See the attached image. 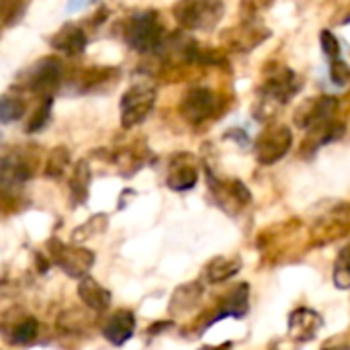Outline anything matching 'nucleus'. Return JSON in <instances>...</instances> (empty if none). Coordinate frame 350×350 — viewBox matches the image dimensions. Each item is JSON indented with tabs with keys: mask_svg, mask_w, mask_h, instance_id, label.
<instances>
[{
	"mask_svg": "<svg viewBox=\"0 0 350 350\" xmlns=\"http://www.w3.org/2000/svg\"><path fill=\"white\" fill-rule=\"evenodd\" d=\"M125 41L137 53H152L162 49L166 37L156 10H142L129 16L125 27Z\"/></svg>",
	"mask_w": 350,
	"mask_h": 350,
	"instance_id": "obj_1",
	"label": "nucleus"
},
{
	"mask_svg": "<svg viewBox=\"0 0 350 350\" xmlns=\"http://www.w3.org/2000/svg\"><path fill=\"white\" fill-rule=\"evenodd\" d=\"M64 78V64L55 55H47L37 59L33 66L23 70L16 78V86L29 92H35L43 98H51L53 92L59 88Z\"/></svg>",
	"mask_w": 350,
	"mask_h": 350,
	"instance_id": "obj_2",
	"label": "nucleus"
},
{
	"mask_svg": "<svg viewBox=\"0 0 350 350\" xmlns=\"http://www.w3.org/2000/svg\"><path fill=\"white\" fill-rule=\"evenodd\" d=\"M156 105V86L148 80L131 84L121 96V125L123 129H133L148 119Z\"/></svg>",
	"mask_w": 350,
	"mask_h": 350,
	"instance_id": "obj_3",
	"label": "nucleus"
},
{
	"mask_svg": "<svg viewBox=\"0 0 350 350\" xmlns=\"http://www.w3.org/2000/svg\"><path fill=\"white\" fill-rule=\"evenodd\" d=\"M174 16L183 29L189 31H211L224 16V4L211 0H191L178 2L174 6Z\"/></svg>",
	"mask_w": 350,
	"mask_h": 350,
	"instance_id": "obj_4",
	"label": "nucleus"
},
{
	"mask_svg": "<svg viewBox=\"0 0 350 350\" xmlns=\"http://www.w3.org/2000/svg\"><path fill=\"white\" fill-rule=\"evenodd\" d=\"M47 250H49V260H53L68 277L78 281L86 279L88 271L94 265V252L82 246L64 244L57 238L47 242Z\"/></svg>",
	"mask_w": 350,
	"mask_h": 350,
	"instance_id": "obj_5",
	"label": "nucleus"
},
{
	"mask_svg": "<svg viewBox=\"0 0 350 350\" xmlns=\"http://www.w3.org/2000/svg\"><path fill=\"white\" fill-rule=\"evenodd\" d=\"M293 146V133L285 125H269L254 144V154L260 166H273L283 160Z\"/></svg>",
	"mask_w": 350,
	"mask_h": 350,
	"instance_id": "obj_6",
	"label": "nucleus"
},
{
	"mask_svg": "<svg viewBox=\"0 0 350 350\" xmlns=\"http://www.w3.org/2000/svg\"><path fill=\"white\" fill-rule=\"evenodd\" d=\"M301 82L293 70H289L287 66H275L267 70L260 92L265 94V103L285 105L293 98V94H297Z\"/></svg>",
	"mask_w": 350,
	"mask_h": 350,
	"instance_id": "obj_7",
	"label": "nucleus"
},
{
	"mask_svg": "<svg viewBox=\"0 0 350 350\" xmlns=\"http://www.w3.org/2000/svg\"><path fill=\"white\" fill-rule=\"evenodd\" d=\"M217 113H219V98L211 88L205 86H197L189 90L180 103V115L193 125H201L213 119Z\"/></svg>",
	"mask_w": 350,
	"mask_h": 350,
	"instance_id": "obj_8",
	"label": "nucleus"
},
{
	"mask_svg": "<svg viewBox=\"0 0 350 350\" xmlns=\"http://www.w3.org/2000/svg\"><path fill=\"white\" fill-rule=\"evenodd\" d=\"M336 109H338V100L334 96H314V98L304 100L297 107L293 121L299 129L314 131V129H320L326 123L334 121Z\"/></svg>",
	"mask_w": 350,
	"mask_h": 350,
	"instance_id": "obj_9",
	"label": "nucleus"
},
{
	"mask_svg": "<svg viewBox=\"0 0 350 350\" xmlns=\"http://www.w3.org/2000/svg\"><path fill=\"white\" fill-rule=\"evenodd\" d=\"M250 310V285L248 283H238L230 293H226V297L219 301V306L213 310V314L201 324V332L203 334L211 324L224 320V318H246Z\"/></svg>",
	"mask_w": 350,
	"mask_h": 350,
	"instance_id": "obj_10",
	"label": "nucleus"
},
{
	"mask_svg": "<svg viewBox=\"0 0 350 350\" xmlns=\"http://www.w3.org/2000/svg\"><path fill=\"white\" fill-rule=\"evenodd\" d=\"M199 178V170H197V162L191 154H178L170 160V168H168V178L166 185L172 191H191L197 185Z\"/></svg>",
	"mask_w": 350,
	"mask_h": 350,
	"instance_id": "obj_11",
	"label": "nucleus"
},
{
	"mask_svg": "<svg viewBox=\"0 0 350 350\" xmlns=\"http://www.w3.org/2000/svg\"><path fill=\"white\" fill-rule=\"evenodd\" d=\"M324 326V318L308 308H299L289 316V336L295 342H310Z\"/></svg>",
	"mask_w": 350,
	"mask_h": 350,
	"instance_id": "obj_12",
	"label": "nucleus"
},
{
	"mask_svg": "<svg viewBox=\"0 0 350 350\" xmlns=\"http://www.w3.org/2000/svg\"><path fill=\"white\" fill-rule=\"evenodd\" d=\"M269 29H265L262 25H254V23H244L232 31H226L224 41L236 49V51H250L254 49L258 43H262L265 39H269Z\"/></svg>",
	"mask_w": 350,
	"mask_h": 350,
	"instance_id": "obj_13",
	"label": "nucleus"
},
{
	"mask_svg": "<svg viewBox=\"0 0 350 350\" xmlns=\"http://www.w3.org/2000/svg\"><path fill=\"white\" fill-rule=\"evenodd\" d=\"M51 47L74 57V55H80L84 49H86V43H88V37L84 33V29L76 23H66L51 39H49Z\"/></svg>",
	"mask_w": 350,
	"mask_h": 350,
	"instance_id": "obj_14",
	"label": "nucleus"
},
{
	"mask_svg": "<svg viewBox=\"0 0 350 350\" xmlns=\"http://www.w3.org/2000/svg\"><path fill=\"white\" fill-rule=\"evenodd\" d=\"M135 332V316L129 310H117L103 326V336L115 345L123 347Z\"/></svg>",
	"mask_w": 350,
	"mask_h": 350,
	"instance_id": "obj_15",
	"label": "nucleus"
},
{
	"mask_svg": "<svg viewBox=\"0 0 350 350\" xmlns=\"http://www.w3.org/2000/svg\"><path fill=\"white\" fill-rule=\"evenodd\" d=\"M31 174H33V168H31L29 160L23 158L21 154L10 152V154H4V156H2V162H0V180H2V189L23 185V183H27V180L31 178Z\"/></svg>",
	"mask_w": 350,
	"mask_h": 350,
	"instance_id": "obj_16",
	"label": "nucleus"
},
{
	"mask_svg": "<svg viewBox=\"0 0 350 350\" xmlns=\"http://www.w3.org/2000/svg\"><path fill=\"white\" fill-rule=\"evenodd\" d=\"M242 269V260L238 256H217L213 260H209L203 269V279L207 283H224L232 277H236Z\"/></svg>",
	"mask_w": 350,
	"mask_h": 350,
	"instance_id": "obj_17",
	"label": "nucleus"
},
{
	"mask_svg": "<svg viewBox=\"0 0 350 350\" xmlns=\"http://www.w3.org/2000/svg\"><path fill=\"white\" fill-rule=\"evenodd\" d=\"M78 295H80L82 304H86L94 312H103L111 306V291L105 289L92 277H86L78 283Z\"/></svg>",
	"mask_w": 350,
	"mask_h": 350,
	"instance_id": "obj_18",
	"label": "nucleus"
},
{
	"mask_svg": "<svg viewBox=\"0 0 350 350\" xmlns=\"http://www.w3.org/2000/svg\"><path fill=\"white\" fill-rule=\"evenodd\" d=\"M203 295V287L199 283H187L183 287H178L170 299V306H168V312L172 316H183V314H189L201 299Z\"/></svg>",
	"mask_w": 350,
	"mask_h": 350,
	"instance_id": "obj_19",
	"label": "nucleus"
},
{
	"mask_svg": "<svg viewBox=\"0 0 350 350\" xmlns=\"http://www.w3.org/2000/svg\"><path fill=\"white\" fill-rule=\"evenodd\" d=\"M70 187V195H72V203L74 205H84L88 199V189H90V166L86 160H80L74 170L72 176L68 180Z\"/></svg>",
	"mask_w": 350,
	"mask_h": 350,
	"instance_id": "obj_20",
	"label": "nucleus"
},
{
	"mask_svg": "<svg viewBox=\"0 0 350 350\" xmlns=\"http://www.w3.org/2000/svg\"><path fill=\"white\" fill-rule=\"evenodd\" d=\"M6 338L10 345L14 347H29L35 342L37 334H39V322L31 316H25L23 320H18L12 328H4Z\"/></svg>",
	"mask_w": 350,
	"mask_h": 350,
	"instance_id": "obj_21",
	"label": "nucleus"
},
{
	"mask_svg": "<svg viewBox=\"0 0 350 350\" xmlns=\"http://www.w3.org/2000/svg\"><path fill=\"white\" fill-rule=\"evenodd\" d=\"M27 111V103L18 96H10V94H4L0 98V123L2 125H8L16 119H21Z\"/></svg>",
	"mask_w": 350,
	"mask_h": 350,
	"instance_id": "obj_22",
	"label": "nucleus"
},
{
	"mask_svg": "<svg viewBox=\"0 0 350 350\" xmlns=\"http://www.w3.org/2000/svg\"><path fill=\"white\" fill-rule=\"evenodd\" d=\"M68 162H70V152H68V148H66V146H57V148H53V150L49 152L47 162H45V172H43V174H45L47 178H59V176L64 174Z\"/></svg>",
	"mask_w": 350,
	"mask_h": 350,
	"instance_id": "obj_23",
	"label": "nucleus"
},
{
	"mask_svg": "<svg viewBox=\"0 0 350 350\" xmlns=\"http://www.w3.org/2000/svg\"><path fill=\"white\" fill-rule=\"evenodd\" d=\"M312 133H314V148H318V146H326V144H332V142H336V139L345 137V133H347V123H342V121L334 119V121L326 123L324 127L314 129Z\"/></svg>",
	"mask_w": 350,
	"mask_h": 350,
	"instance_id": "obj_24",
	"label": "nucleus"
},
{
	"mask_svg": "<svg viewBox=\"0 0 350 350\" xmlns=\"http://www.w3.org/2000/svg\"><path fill=\"white\" fill-rule=\"evenodd\" d=\"M107 224H109V217H107L105 213L94 215V217H90L84 226H80V228H76V230H74L72 240H74V242L90 240V238H94V236L103 234V232L107 230Z\"/></svg>",
	"mask_w": 350,
	"mask_h": 350,
	"instance_id": "obj_25",
	"label": "nucleus"
},
{
	"mask_svg": "<svg viewBox=\"0 0 350 350\" xmlns=\"http://www.w3.org/2000/svg\"><path fill=\"white\" fill-rule=\"evenodd\" d=\"M334 285L338 289H350V244L340 250L334 262Z\"/></svg>",
	"mask_w": 350,
	"mask_h": 350,
	"instance_id": "obj_26",
	"label": "nucleus"
},
{
	"mask_svg": "<svg viewBox=\"0 0 350 350\" xmlns=\"http://www.w3.org/2000/svg\"><path fill=\"white\" fill-rule=\"evenodd\" d=\"M51 107H53V96L51 98H43L39 103L37 111L33 113V117L27 123V133H37V131H41L49 123V119H51Z\"/></svg>",
	"mask_w": 350,
	"mask_h": 350,
	"instance_id": "obj_27",
	"label": "nucleus"
},
{
	"mask_svg": "<svg viewBox=\"0 0 350 350\" xmlns=\"http://www.w3.org/2000/svg\"><path fill=\"white\" fill-rule=\"evenodd\" d=\"M328 72H330V80L336 86H347V84H350V66L345 59H340V57L338 59H332Z\"/></svg>",
	"mask_w": 350,
	"mask_h": 350,
	"instance_id": "obj_28",
	"label": "nucleus"
},
{
	"mask_svg": "<svg viewBox=\"0 0 350 350\" xmlns=\"http://www.w3.org/2000/svg\"><path fill=\"white\" fill-rule=\"evenodd\" d=\"M25 8H27L25 2H4L2 4V25L4 27L14 25L21 18V14L25 12Z\"/></svg>",
	"mask_w": 350,
	"mask_h": 350,
	"instance_id": "obj_29",
	"label": "nucleus"
},
{
	"mask_svg": "<svg viewBox=\"0 0 350 350\" xmlns=\"http://www.w3.org/2000/svg\"><path fill=\"white\" fill-rule=\"evenodd\" d=\"M320 41H322L324 53H326L330 59H338V55H340V43H338V39L334 37V33H330L328 29H324L322 35H320Z\"/></svg>",
	"mask_w": 350,
	"mask_h": 350,
	"instance_id": "obj_30",
	"label": "nucleus"
},
{
	"mask_svg": "<svg viewBox=\"0 0 350 350\" xmlns=\"http://www.w3.org/2000/svg\"><path fill=\"white\" fill-rule=\"evenodd\" d=\"M322 350H350L347 345H328L326 349H322Z\"/></svg>",
	"mask_w": 350,
	"mask_h": 350,
	"instance_id": "obj_31",
	"label": "nucleus"
},
{
	"mask_svg": "<svg viewBox=\"0 0 350 350\" xmlns=\"http://www.w3.org/2000/svg\"><path fill=\"white\" fill-rule=\"evenodd\" d=\"M232 349V342H226L224 347H219V349H203V350H230Z\"/></svg>",
	"mask_w": 350,
	"mask_h": 350,
	"instance_id": "obj_32",
	"label": "nucleus"
}]
</instances>
